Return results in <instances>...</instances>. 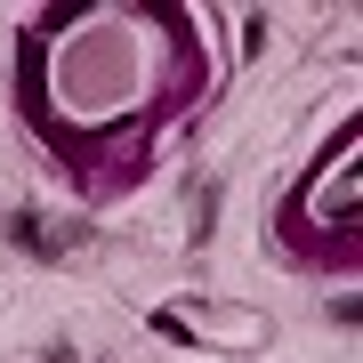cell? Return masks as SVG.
<instances>
[{
  "label": "cell",
  "mask_w": 363,
  "mask_h": 363,
  "mask_svg": "<svg viewBox=\"0 0 363 363\" xmlns=\"http://www.w3.org/2000/svg\"><path fill=\"white\" fill-rule=\"evenodd\" d=\"M162 323H186L202 339H234V347H259V315H242V307H178V315H162Z\"/></svg>",
  "instance_id": "cell-1"
}]
</instances>
